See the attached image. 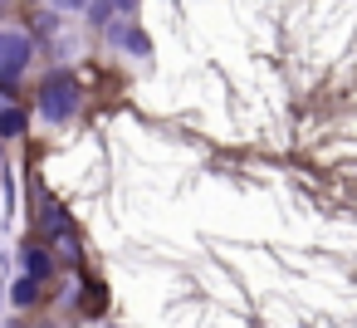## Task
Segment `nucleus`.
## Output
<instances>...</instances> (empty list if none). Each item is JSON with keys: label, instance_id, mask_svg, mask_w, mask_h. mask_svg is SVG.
I'll return each mask as SVG.
<instances>
[{"label": "nucleus", "instance_id": "8", "mask_svg": "<svg viewBox=\"0 0 357 328\" xmlns=\"http://www.w3.org/2000/svg\"><path fill=\"white\" fill-rule=\"evenodd\" d=\"M84 308H103V289H98V284H89V294H84Z\"/></svg>", "mask_w": 357, "mask_h": 328}, {"label": "nucleus", "instance_id": "1", "mask_svg": "<svg viewBox=\"0 0 357 328\" xmlns=\"http://www.w3.org/2000/svg\"><path fill=\"white\" fill-rule=\"evenodd\" d=\"M40 113H45L50 123H69V118L79 113V84H74L69 74L45 79V89H40Z\"/></svg>", "mask_w": 357, "mask_h": 328}, {"label": "nucleus", "instance_id": "3", "mask_svg": "<svg viewBox=\"0 0 357 328\" xmlns=\"http://www.w3.org/2000/svg\"><path fill=\"white\" fill-rule=\"evenodd\" d=\"M108 35H113V45H118V50H132V54H147V50H152V45H147L137 30H128V25H113Z\"/></svg>", "mask_w": 357, "mask_h": 328}, {"label": "nucleus", "instance_id": "2", "mask_svg": "<svg viewBox=\"0 0 357 328\" xmlns=\"http://www.w3.org/2000/svg\"><path fill=\"white\" fill-rule=\"evenodd\" d=\"M30 54H35V45H30L25 30H0V84L20 79L25 64H30Z\"/></svg>", "mask_w": 357, "mask_h": 328}, {"label": "nucleus", "instance_id": "5", "mask_svg": "<svg viewBox=\"0 0 357 328\" xmlns=\"http://www.w3.org/2000/svg\"><path fill=\"white\" fill-rule=\"evenodd\" d=\"M35 294H40V279L25 274V279H15V294H10V299H15V304H35Z\"/></svg>", "mask_w": 357, "mask_h": 328}, {"label": "nucleus", "instance_id": "6", "mask_svg": "<svg viewBox=\"0 0 357 328\" xmlns=\"http://www.w3.org/2000/svg\"><path fill=\"white\" fill-rule=\"evenodd\" d=\"M40 274H50V255L45 250H30V279H40Z\"/></svg>", "mask_w": 357, "mask_h": 328}, {"label": "nucleus", "instance_id": "4", "mask_svg": "<svg viewBox=\"0 0 357 328\" xmlns=\"http://www.w3.org/2000/svg\"><path fill=\"white\" fill-rule=\"evenodd\" d=\"M25 133V113L20 108H0V137H20Z\"/></svg>", "mask_w": 357, "mask_h": 328}, {"label": "nucleus", "instance_id": "7", "mask_svg": "<svg viewBox=\"0 0 357 328\" xmlns=\"http://www.w3.org/2000/svg\"><path fill=\"white\" fill-rule=\"evenodd\" d=\"M50 6H54V10H89L93 0H50Z\"/></svg>", "mask_w": 357, "mask_h": 328}]
</instances>
